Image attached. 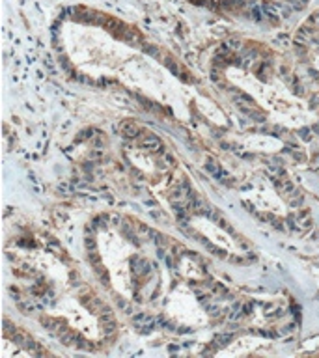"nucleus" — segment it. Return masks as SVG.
<instances>
[{"mask_svg":"<svg viewBox=\"0 0 319 358\" xmlns=\"http://www.w3.org/2000/svg\"><path fill=\"white\" fill-rule=\"evenodd\" d=\"M120 133H121L125 138H136V136L140 134V127H138L134 121L125 120V121L120 123Z\"/></svg>","mask_w":319,"mask_h":358,"instance_id":"obj_1","label":"nucleus"},{"mask_svg":"<svg viewBox=\"0 0 319 358\" xmlns=\"http://www.w3.org/2000/svg\"><path fill=\"white\" fill-rule=\"evenodd\" d=\"M140 144L144 146V148H148V149H151V151H161L162 149V142L155 136V134H144L142 136V140H140Z\"/></svg>","mask_w":319,"mask_h":358,"instance_id":"obj_2","label":"nucleus"},{"mask_svg":"<svg viewBox=\"0 0 319 358\" xmlns=\"http://www.w3.org/2000/svg\"><path fill=\"white\" fill-rule=\"evenodd\" d=\"M207 170H211L215 176H220V170H218V166H217L213 161H209V163H207Z\"/></svg>","mask_w":319,"mask_h":358,"instance_id":"obj_3","label":"nucleus"}]
</instances>
